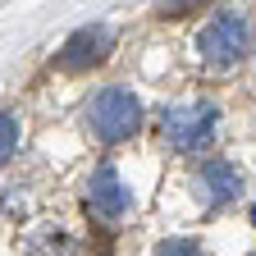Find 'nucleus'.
<instances>
[{
    "label": "nucleus",
    "instance_id": "obj_1",
    "mask_svg": "<svg viewBox=\"0 0 256 256\" xmlns=\"http://www.w3.org/2000/svg\"><path fill=\"white\" fill-rule=\"evenodd\" d=\"M138 124H142V101L128 87H101L87 101V128L101 142H124V138H133L138 133Z\"/></svg>",
    "mask_w": 256,
    "mask_h": 256
},
{
    "label": "nucleus",
    "instance_id": "obj_5",
    "mask_svg": "<svg viewBox=\"0 0 256 256\" xmlns=\"http://www.w3.org/2000/svg\"><path fill=\"white\" fill-rule=\"evenodd\" d=\"M128 206H133L128 183L114 174V165H101V170L92 174V183H87V210H92L96 220H119Z\"/></svg>",
    "mask_w": 256,
    "mask_h": 256
},
{
    "label": "nucleus",
    "instance_id": "obj_4",
    "mask_svg": "<svg viewBox=\"0 0 256 256\" xmlns=\"http://www.w3.org/2000/svg\"><path fill=\"white\" fill-rule=\"evenodd\" d=\"M110 50H114V32H110L106 23H87V28H78L74 37L60 46L55 64H60V69H69V74H82V69H96V64H106V60H110Z\"/></svg>",
    "mask_w": 256,
    "mask_h": 256
},
{
    "label": "nucleus",
    "instance_id": "obj_2",
    "mask_svg": "<svg viewBox=\"0 0 256 256\" xmlns=\"http://www.w3.org/2000/svg\"><path fill=\"white\" fill-rule=\"evenodd\" d=\"M252 50V23L238 14V10H220L206 18V28L197 32V55L215 69H229L242 55Z\"/></svg>",
    "mask_w": 256,
    "mask_h": 256
},
{
    "label": "nucleus",
    "instance_id": "obj_6",
    "mask_svg": "<svg viewBox=\"0 0 256 256\" xmlns=\"http://www.w3.org/2000/svg\"><path fill=\"white\" fill-rule=\"evenodd\" d=\"M197 183H202L210 206H224V202H234L242 192V178H238V170L229 165V160H206V165L197 170Z\"/></svg>",
    "mask_w": 256,
    "mask_h": 256
},
{
    "label": "nucleus",
    "instance_id": "obj_7",
    "mask_svg": "<svg viewBox=\"0 0 256 256\" xmlns=\"http://www.w3.org/2000/svg\"><path fill=\"white\" fill-rule=\"evenodd\" d=\"M18 114H10V110H0V165H5V160L18 151Z\"/></svg>",
    "mask_w": 256,
    "mask_h": 256
},
{
    "label": "nucleus",
    "instance_id": "obj_8",
    "mask_svg": "<svg viewBox=\"0 0 256 256\" xmlns=\"http://www.w3.org/2000/svg\"><path fill=\"white\" fill-rule=\"evenodd\" d=\"M151 256H206L192 238H165V242H156V252Z\"/></svg>",
    "mask_w": 256,
    "mask_h": 256
},
{
    "label": "nucleus",
    "instance_id": "obj_3",
    "mask_svg": "<svg viewBox=\"0 0 256 256\" xmlns=\"http://www.w3.org/2000/svg\"><path fill=\"white\" fill-rule=\"evenodd\" d=\"M160 138H165V146H174V151H183V156H197V151L210 146V138H215V106L188 101V106L160 110Z\"/></svg>",
    "mask_w": 256,
    "mask_h": 256
},
{
    "label": "nucleus",
    "instance_id": "obj_9",
    "mask_svg": "<svg viewBox=\"0 0 256 256\" xmlns=\"http://www.w3.org/2000/svg\"><path fill=\"white\" fill-rule=\"evenodd\" d=\"M202 0H156V14L160 18H183V14H197Z\"/></svg>",
    "mask_w": 256,
    "mask_h": 256
}]
</instances>
